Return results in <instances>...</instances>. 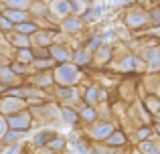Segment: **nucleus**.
Here are the masks:
<instances>
[{
    "label": "nucleus",
    "instance_id": "obj_1",
    "mask_svg": "<svg viewBox=\"0 0 160 154\" xmlns=\"http://www.w3.org/2000/svg\"><path fill=\"white\" fill-rule=\"evenodd\" d=\"M49 12L63 20L73 12V2L71 0H49Z\"/></svg>",
    "mask_w": 160,
    "mask_h": 154
},
{
    "label": "nucleus",
    "instance_id": "obj_2",
    "mask_svg": "<svg viewBox=\"0 0 160 154\" xmlns=\"http://www.w3.org/2000/svg\"><path fill=\"white\" fill-rule=\"evenodd\" d=\"M148 22H152V20H150V14L144 12V10H130L128 14H126V24H128L130 28H140Z\"/></svg>",
    "mask_w": 160,
    "mask_h": 154
},
{
    "label": "nucleus",
    "instance_id": "obj_3",
    "mask_svg": "<svg viewBox=\"0 0 160 154\" xmlns=\"http://www.w3.org/2000/svg\"><path fill=\"white\" fill-rule=\"evenodd\" d=\"M77 77H79V73L73 65H63L57 71V79L61 83H73V81H77Z\"/></svg>",
    "mask_w": 160,
    "mask_h": 154
},
{
    "label": "nucleus",
    "instance_id": "obj_4",
    "mask_svg": "<svg viewBox=\"0 0 160 154\" xmlns=\"http://www.w3.org/2000/svg\"><path fill=\"white\" fill-rule=\"evenodd\" d=\"M2 14L6 16L8 20H12L14 24H18V22H24V20H28V10H20V8H6V10H4Z\"/></svg>",
    "mask_w": 160,
    "mask_h": 154
},
{
    "label": "nucleus",
    "instance_id": "obj_5",
    "mask_svg": "<svg viewBox=\"0 0 160 154\" xmlns=\"http://www.w3.org/2000/svg\"><path fill=\"white\" fill-rule=\"evenodd\" d=\"M14 31H16V32H22V35H35L39 28H37L35 22H28V20H24V22L14 24Z\"/></svg>",
    "mask_w": 160,
    "mask_h": 154
},
{
    "label": "nucleus",
    "instance_id": "obj_6",
    "mask_svg": "<svg viewBox=\"0 0 160 154\" xmlns=\"http://www.w3.org/2000/svg\"><path fill=\"white\" fill-rule=\"evenodd\" d=\"M146 61H148L150 69H158L160 67V51H156V49L146 51Z\"/></svg>",
    "mask_w": 160,
    "mask_h": 154
},
{
    "label": "nucleus",
    "instance_id": "obj_7",
    "mask_svg": "<svg viewBox=\"0 0 160 154\" xmlns=\"http://www.w3.org/2000/svg\"><path fill=\"white\" fill-rule=\"evenodd\" d=\"M28 116L27 114H22V116H14V118L10 120V126L12 128H18V130H27L28 128Z\"/></svg>",
    "mask_w": 160,
    "mask_h": 154
},
{
    "label": "nucleus",
    "instance_id": "obj_8",
    "mask_svg": "<svg viewBox=\"0 0 160 154\" xmlns=\"http://www.w3.org/2000/svg\"><path fill=\"white\" fill-rule=\"evenodd\" d=\"M12 43H14L16 47H20V49H28V47H31V39H28V35H22V32H16L14 39H12Z\"/></svg>",
    "mask_w": 160,
    "mask_h": 154
},
{
    "label": "nucleus",
    "instance_id": "obj_9",
    "mask_svg": "<svg viewBox=\"0 0 160 154\" xmlns=\"http://www.w3.org/2000/svg\"><path fill=\"white\" fill-rule=\"evenodd\" d=\"M63 28L69 32H75L81 28V20L79 18H63Z\"/></svg>",
    "mask_w": 160,
    "mask_h": 154
},
{
    "label": "nucleus",
    "instance_id": "obj_10",
    "mask_svg": "<svg viewBox=\"0 0 160 154\" xmlns=\"http://www.w3.org/2000/svg\"><path fill=\"white\" fill-rule=\"evenodd\" d=\"M32 4V0H6L8 8H20V10H28Z\"/></svg>",
    "mask_w": 160,
    "mask_h": 154
},
{
    "label": "nucleus",
    "instance_id": "obj_11",
    "mask_svg": "<svg viewBox=\"0 0 160 154\" xmlns=\"http://www.w3.org/2000/svg\"><path fill=\"white\" fill-rule=\"evenodd\" d=\"M51 55L57 61H67L71 57V53L67 51V49H63V47H51Z\"/></svg>",
    "mask_w": 160,
    "mask_h": 154
},
{
    "label": "nucleus",
    "instance_id": "obj_12",
    "mask_svg": "<svg viewBox=\"0 0 160 154\" xmlns=\"http://www.w3.org/2000/svg\"><path fill=\"white\" fill-rule=\"evenodd\" d=\"M87 61H89V53H87L85 49H79V51L75 53V63H79V65H85Z\"/></svg>",
    "mask_w": 160,
    "mask_h": 154
},
{
    "label": "nucleus",
    "instance_id": "obj_13",
    "mask_svg": "<svg viewBox=\"0 0 160 154\" xmlns=\"http://www.w3.org/2000/svg\"><path fill=\"white\" fill-rule=\"evenodd\" d=\"M18 59L22 61V63L35 61V53H32V51H28V49H20V51H18Z\"/></svg>",
    "mask_w": 160,
    "mask_h": 154
},
{
    "label": "nucleus",
    "instance_id": "obj_14",
    "mask_svg": "<svg viewBox=\"0 0 160 154\" xmlns=\"http://www.w3.org/2000/svg\"><path fill=\"white\" fill-rule=\"evenodd\" d=\"M109 132H112V128H109L108 124H102V126H98L93 130V134H95V138H106Z\"/></svg>",
    "mask_w": 160,
    "mask_h": 154
},
{
    "label": "nucleus",
    "instance_id": "obj_15",
    "mask_svg": "<svg viewBox=\"0 0 160 154\" xmlns=\"http://www.w3.org/2000/svg\"><path fill=\"white\" fill-rule=\"evenodd\" d=\"M37 43H39L41 47H49V45H51V39H49L47 32H39L37 31Z\"/></svg>",
    "mask_w": 160,
    "mask_h": 154
},
{
    "label": "nucleus",
    "instance_id": "obj_16",
    "mask_svg": "<svg viewBox=\"0 0 160 154\" xmlns=\"http://www.w3.org/2000/svg\"><path fill=\"white\" fill-rule=\"evenodd\" d=\"M71 2H73V12H85L87 10V2L85 0H71Z\"/></svg>",
    "mask_w": 160,
    "mask_h": 154
},
{
    "label": "nucleus",
    "instance_id": "obj_17",
    "mask_svg": "<svg viewBox=\"0 0 160 154\" xmlns=\"http://www.w3.org/2000/svg\"><path fill=\"white\" fill-rule=\"evenodd\" d=\"M142 152L144 154H158V146L156 144H142Z\"/></svg>",
    "mask_w": 160,
    "mask_h": 154
},
{
    "label": "nucleus",
    "instance_id": "obj_18",
    "mask_svg": "<svg viewBox=\"0 0 160 154\" xmlns=\"http://www.w3.org/2000/svg\"><path fill=\"white\" fill-rule=\"evenodd\" d=\"M0 79L12 81V79H14V71H12V69H0Z\"/></svg>",
    "mask_w": 160,
    "mask_h": 154
},
{
    "label": "nucleus",
    "instance_id": "obj_19",
    "mask_svg": "<svg viewBox=\"0 0 160 154\" xmlns=\"http://www.w3.org/2000/svg\"><path fill=\"white\" fill-rule=\"evenodd\" d=\"M18 106H20V102H14V99H6V102H4V110L6 112H10V110H18Z\"/></svg>",
    "mask_w": 160,
    "mask_h": 154
},
{
    "label": "nucleus",
    "instance_id": "obj_20",
    "mask_svg": "<svg viewBox=\"0 0 160 154\" xmlns=\"http://www.w3.org/2000/svg\"><path fill=\"white\" fill-rule=\"evenodd\" d=\"M109 144H118V146H120V144H124V138H122V134H113L112 138H109Z\"/></svg>",
    "mask_w": 160,
    "mask_h": 154
},
{
    "label": "nucleus",
    "instance_id": "obj_21",
    "mask_svg": "<svg viewBox=\"0 0 160 154\" xmlns=\"http://www.w3.org/2000/svg\"><path fill=\"white\" fill-rule=\"evenodd\" d=\"M63 116L67 118V122H75V118H77V116H75L71 110H65V112H63Z\"/></svg>",
    "mask_w": 160,
    "mask_h": 154
},
{
    "label": "nucleus",
    "instance_id": "obj_22",
    "mask_svg": "<svg viewBox=\"0 0 160 154\" xmlns=\"http://www.w3.org/2000/svg\"><path fill=\"white\" fill-rule=\"evenodd\" d=\"M95 93H98V87H91L89 93H87V99H89V102H93V99H95Z\"/></svg>",
    "mask_w": 160,
    "mask_h": 154
},
{
    "label": "nucleus",
    "instance_id": "obj_23",
    "mask_svg": "<svg viewBox=\"0 0 160 154\" xmlns=\"http://www.w3.org/2000/svg\"><path fill=\"white\" fill-rule=\"evenodd\" d=\"M71 89H59V97H71Z\"/></svg>",
    "mask_w": 160,
    "mask_h": 154
},
{
    "label": "nucleus",
    "instance_id": "obj_24",
    "mask_svg": "<svg viewBox=\"0 0 160 154\" xmlns=\"http://www.w3.org/2000/svg\"><path fill=\"white\" fill-rule=\"evenodd\" d=\"M83 118H87V120H93L95 118V114H93V110H85V112H83Z\"/></svg>",
    "mask_w": 160,
    "mask_h": 154
},
{
    "label": "nucleus",
    "instance_id": "obj_25",
    "mask_svg": "<svg viewBox=\"0 0 160 154\" xmlns=\"http://www.w3.org/2000/svg\"><path fill=\"white\" fill-rule=\"evenodd\" d=\"M99 55H102V59H103V61H106V59H108V57H109V47H103V49H102V51H99Z\"/></svg>",
    "mask_w": 160,
    "mask_h": 154
},
{
    "label": "nucleus",
    "instance_id": "obj_26",
    "mask_svg": "<svg viewBox=\"0 0 160 154\" xmlns=\"http://www.w3.org/2000/svg\"><path fill=\"white\" fill-rule=\"evenodd\" d=\"M148 136H150V132H148V130H140V132H138V138H140V140L148 138Z\"/></svg>",
    "mask_w": 160,
    "mask_h": 154
},
{
    "label": "nucleus",
    "instance_id": "obj_27",
    "mask_svg": "<svg viewBox=\"0 0 160 154\" xmlns=\"http://www.w3.org/2000/svg\"><path fill=\"white\" fill-rule=\"evenodd\" d=\"M12 71H14V73H24L22 71V65H16V63L12 65Z\"/></svg>",
    "mask_w": 160,
    "mask_h": 154
},
{
    "label": "nucleus",
    "instance_id": "obj_28",
    "mask_svg": "<svg viewBox=\"0 0 160 154\" xmlns=\"http://www.w3.org/2000/svg\"><path fill=\"white\" fill-rule=\"evenodd\" d=\"M51 61H37V67H49Z\"/></svg>",
    "mask_w": 160,
    "mask_h": 154
},
{
    "label": "nucleus",
    "instance_id": "obj_29",
    "mask_svg": "<svg viewBox=\"0 0 160 154\" xmlns=\"http://www.w3.org/2000/svg\"><path fill=\"white\" fill-rule=\"evenodd\" d=\"M16 136H18V132H10V134H8V136H6V140H8V142H10V140H14V138H16Z\"/></svg>",
    "mask_w": 160,
    "mask_h": 154
},
{
    "label": "nucleus",
    "instance_id": "obj_30",
    "mask_svg": "<svg viewBox=\"0 0 160 154\" xmlns=\"http://www.w3.org/2000/svg\"><path fill=\"white\" fill-rule=\"evenodd\" d=\"M2 134H4V122L0 120V136H2Z\"/></svg>",
    "mask_w": 160,
    "mask_h": 154
},
{
    "label": "nucleus",
    "instance_id": "obj_31",
    "mask_svg": "<svg viewBox=\"0 0 160 154\" xmlns=\"http://www.w3.org/2000/svg\"><path fill=\"white\" fill-rule=\"evenodd\" d=\"M0 91H2V81H0Z\"/></svg>",
    "mask_w": 160,
    "mask_h": 154
},
{
    "label": "nucleus",
    "instance_id": "obj_32",
    "mask_svg": "<svg viewBox=\"0 0 160 154\" xmlns=\"http://www.w3.org/2000/svg\"><path fill=\"white\" fill-rule=\"evenodd\" d=\"M158 132H160V126H158Z\"/></svg>",
    "mask_w": 160,
    "mask_h": 154
}]
</instances>
